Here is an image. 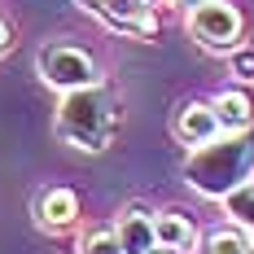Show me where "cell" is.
Returning a JSON list of instances; mask_svg holds the SVG:
<instances>
[{
    "label": "cell",
    "mask_w": 254,
    "mask_h": 254,
    "mask_svg": "<svg viewBox=\"0 0 254 254\" xmlns=\"http://www.w3.org/2000/svg\"><path fill=\"white\" fill-rule=\"evenodd\" d=\"M184 180L193 193H202L210 202H224L232 189L254 180V123L241 131H219L215 140H206L184 158Z\"/></svg>",
    "instance_id": "6da1fadb"
},
{
    "label": "cell",
    "mask_w": 254,
    "mask_h": 254,
    "mask_svg": "<svg viewBox=\"0 0 254 254\" xmlns=\"http://www.w3.org/2000/svg\"><path fill=\"white\" fill-rule=\"evenodd\" d=\"M13 53V26L4 22V13H0V57H9Z\"/></svg>",
    "instance_id": "9a60e30c"
},
{
    "label": "cell",
    "mask_w": 254,
    "mask_h": 254,
    "mask_svg": "<svg viewBox=\"0 0 254 254\" xmlns=\"http://www.w3.org/2000/svg\"><path fill=\"white\" fill-rule=\"evenodd\" d=\"M153 237H158V246H167L176 254L197 250V224L184 210H153Z\"/></svg>",
    "instance_id": "9c48e42d"
},
{
    "label": "cell",
    "mask_w": 254,
    "mask_h": 254,
    "mask_svg": "<svg viewBox=\"0 0 254 254\" xmlns=\"http://www.w3.org/2000/svg\"><path fill=\"white\" fill-rule=\"evenodd\" d=\"M31 215H35V224H40L44 232L75 228V224H79V193H75V189H66V184H49V189L35 193Z\"/></svg>",
    "instance_id": "8992f818"
},
{
    "label": "cell",
    "mask_w": 254,
    "mask_h": 254,
    "mask_svg": "<svg viewBox=\"0 0 254 254\" xmlns=\"http://www.w3.org/2000/svg\"><path fill=\"white\" fill-rule=\"evenodd\" d=\"M171 4H176L180 13H189V9H197V4H206V0H171Z\"/></svg>",
    "instance_id": "2e32d148"
},
{
    "label": "cell",
    "mask_w": 254,
    "mask_h": 254,
    "mask_svg": "<svg viewBox=\"0 0 254 254\" xmlns=\"http://www.w3.org/2000/svg\"><path fill=\"white\" fill-rule=\"evenodd\" d=\"M210 110H215V119H219V131H241V127L254 123V97H250L246 83H241V88H224V92H215Z\"/></svg>",
    "instance_id": "30bf717a"
},
{
    "label": "cell",
    "mask_w": 254,
    "mask_h": 254,
    "mask_svg": "<svg viewBox=\"0 0 254 254\" xmlns=\"http://www.w3.org/2000/svg\"><path fill=\"white\" fill-rule=\"evenodd\" d=\"M79 254H123V250H119L114 228H92L83 241H79Z\"/></svg>",
    "instance_id": "5bb4252c"
},
{
    "label": "cell",
    "mask_w": 254,
    "mask_h": 254,
    "mask_svg": "<svg viewBox=\"0 0 254 254\" xmlns=\"http://www.w3.org/2000/svg\"><path fill=\"white\" fill-rule=\"evenodd\" d=\"M219 136V119H215V110L210 101H184L176 114V140L180 145H189V149H197L206 140H215Z\"/></svg>",
    "instance_id": "ba28073f"
},
{
    "label": "cell",
    "mask_w": 254,
    "mask_h": 254,
    "mask_svg": "<svg viewBox=\"0 0 254 254\" xmlns=\"http://www.w3.org/2000/svg\"><path fill=\"white\" fill-rule=\"evenodd\" d=\"M197 254H250V232L237 228V224L197 232Z\"/></svg>",
    "instance_id": "8fae6325"
},
{
    "label": "cell",
    "mask_w": 254,
    "mask_h": 254,
    "mask_svg": "<svg viewBox=\"0 0 254 254\" xmlns=\"http://www.w3.org/2000/svg\"><path fill=\"white\" fill-rule=\"evenodd\" d=\"M114 237H119V250L123 254H149L158 246V237H153V210L140 202H131L119 215V224H114Z\"/></svg>",
    "instance_id": "52a82bcc"
},
{
    "label": "cell",
    "mask_w": 254,
    "mask_h": 254,
    "mask_svg": "<svg viewBox=\"0 0 254 254\" xmlns=\"http://www.w3.org/2000/svg\"><path fill=\"white\" fill-rule=\"evenodd\" d=\"M97 22L110 31H123L131 40H153L158 35V9L153 0H79Z\"/></svg>",
    "instance_id": "5b68a950"
},
{
    "label": "cell",
    "mask_w": 254,
    "mask_h": 254,
    "mask_svg": "<svg viewBox=\"0 0 254 254\" xmlns=\"http://www.w3.org/2000/svg\"><path fill=\"white\" fill-rule=\"evenodd\" d=\"M35 70L57 92H75V88H88V83L101 79L97 57L88 49H79V44H66V40H53V44H44L35 53Z\"/></svg>",
    "instance_id": "3957f363"
},
{
    "label": "cell",
    "mask_w": 254,
    "mask_h": 254,
    "mask_svg": "<svg viewBox=\"0 0 254 254\" xmlns=\"http://www.w3.org/2000/svg\"><path fill=\"white\" fill-rule=\"evenodd\" d=\"M250 254H254V237H250Z\"/></svg>",
    "instance_id": "ac0fdd59"
},
{
    "label": "cell",
    "mask_w": 254,
    "mask_h": 254,
    "mask_svg": "<svg viewBox=\"0 0 254 254\" xmlns=\"http://www.w3.org/2000/svg\"><path fill=\"white\" fill-rule=\"evenodd\" d=\"M119 92L110 83H88V88H75V92H62L57 101V119H53V131L62 145L70 149H83V153H101L110 149L114 131H119Z\"/></svg>",
    "instance_id": "7a4b0ae2"
},
{
    "label": "cell",
    "mask_w": 254,
    "mask_h": 254,
    "mask_svg": "<svg viewBox=\"0 0 254 254\" xmlns=\"http://www.w3.org/2000/svg\"><path fill=\"white\" fill-rule=\"evenodd\" d=\"M149 254H176V250H167V246H153V250Z\"/></svg>",
    "instance_id": "e0dca14e"
},
{
    "label": "cell",
    "mask_w": 254,
    "mask_h": 254,
    "mask_svg": "<svg viewBox=\"0 0 254 254\" xmlns=\"http://www.w3.org/2000/svg\"><path fill=\"white\" fill-rule=\"evenodd\" d=\"M224 210L232 215L237 228H246L254 237V180H250V184H241V189H232L228 197H224Z\"/></svg>",
    "instance_id": "7c38bea8"
},
{
    "label": "cell",
    "mask_w": 254,
    "mask_h": 254,
    "mask_svg": "<svg viewBox=\"0 0 254 254\" xmlns=\"http://www.w3.org/2000/svg\"><path fill=\"white\" fill-rule=\"evenodd\" d=\"M184 18H189V35L206 53H228L246 35V18H241V9L228 4V0H206L197 9H189Z\"/></svg>",
    "instance_id": "277c9868"
},
{
    "label": "cell",
    "mask_w": 254,
    "mask_h": 254,
    "mask_svg": "<svg viewBox=\"0 0 254 254\" xmlns=\"http://www.w3.org/2000/svg\"><path fill=\"white\" fill-rule=\"evenodd\" d=\"M228 70L237 75V83H254V44H237V49H228Z\"/></svg>",
    "instance_id": "4fadbf2b"
}]
</instances>
